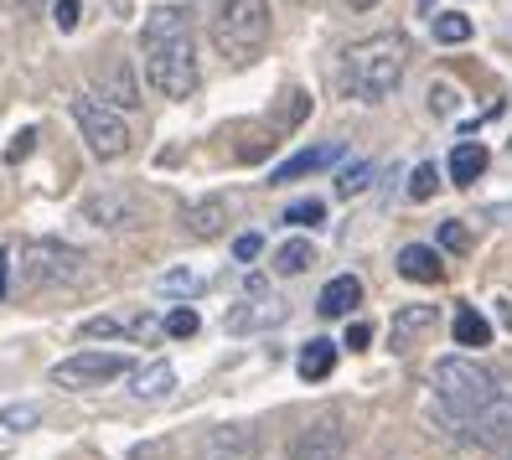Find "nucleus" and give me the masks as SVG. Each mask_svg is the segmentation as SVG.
Wrapping results in <instances>:
<instances>
[{"label": "nucleus", "mask_w": 512, "mask_h": 460, "mask_svg": "<svg viewBox=\"0 0 512 460\" xmlns=\"http://www.w3.org/2000/svg\"><path fill=\"white\" fill-rule=\"evenodd\" d=\"M140 42H145V78H150V88L166 94V99H192L197 83H202L197 42H192V16L182 6L150 11Z\"/></svg>", "instance_id": "1"}, {"label": "nucleus", "mask_w": 512, "mask_h": 460, "mask_svg": "<svg viewBox=\"0 0 512 460\" xmlns=\"http://www.w3.org/2000/svg\"><path fill=\"white\" fill-rule=\"evenodd\" d=\"M404 68H409V42L399 32L363 37L342 52V94L357 104H383L404 83Z\"/></svg>", "instance_id": "2"}, {"label": "nucleus", "mask_w": 512, "mask_h": 460, "mask_svg": "<svg viewBox=\"0 0 512 460\" xmlns=\"http://www.w3.org/2000/svg\"><path fill=\"white\" fill-rule=\"evenodd\" d=\"M497 378L502 373H492V367L476 362V357H440L435 362V398H440L445 419L471 435V424L487 414V404L497 398Z\"/></svg>", "instance_id": "3"}, {"label": "nucleus", "mask_w": 512, "mask_h": 460, "mask_svg": "<svg viewBox=\"0 0 512 460\" xmlns=\"http://www.w3.org/2000/svg\"><path fill=\"white\" fill-rule=\"evenodd\" d=\"M269 42V0H218L213 6V47L233 68H249Z\"/></svg>", "instance_id": "4"}, {"label": "nucleus", "mask_w": 512, "mask_h": 460, "mask_svg": "<svg viewBox=\"0 0 512 460\" xmlns=\"http://www.w3.org/2000/svg\"><path fill=\"white\" fill-rule=\"evenodd\" d=\"M68 114H73V125L83 130L88 150H94L99 161H119L130 150V125H125V114L109 109L99 94H78L68 99Z\"/></svg>", "instance_id": "5"}, {"label": "nucleus", "mask_w": 512, "mask_h": 460, "mask_svg": "<svg viewBox=\"0 0 512 460\" xmlns=\"http://www.w3.org/2000/svg\"><path fill=\"white\" fill-rule=\"evenodd\" d=\"M21 274L32 285H73L83 274V254L68 249V243H52V238L26 243V249H21Z\"/></svg>", "instance_id": "6"}, {"label": "nucleus", "mask_w": 512, "mask_h": 460, "mask_svg": "<svg viewBox=\"0 0 512 460\" xmlns=\"http://www.w3.org/2000/svg\"><path fill=\"white\" fill-rule=\"evenodd\" d=\"M125 357L119 352H78V357H68V362H57L52 367V383L57 388H99V383H109V378H119L125 373Z\"/></svg>", "instance_id": "7"}, {"label": "nucleus", "mask_w": 512, "mask_h": 460, "mask_svg": "<svg viewBox=\"0 0 512 460\" xmlns=\"http://www.w3.org/2000/svg\"><path fill=\"white\" fill-rule=\"evenodd\" d=\"M342 455H347V429L337 414L311 419L285 450V460H342Z\"/></svg>", "instance_id": "8"}, {"label": "nucleus", "mask_w": 512, "mask_h": 460, "mask_svg": "<svg viewBox=\"0 0 512 460\" xmlns=\"http://www.w3.org/2000/svg\"><path fill=\"white\" fill-rule=\"evenodd\" d=\"M471 440L476 445H512V378L507 373L497 378V398L487 404V414L471 424Z\"/></svg>", "instance_id": "9"}, {"label": "nucleus", "mask_w": 512, "mask_h": 460, "mask_svg": "<svg viewBox=\"0 0 512 460\" xmlns=\"http://www.w3.org/2000/svg\"><path fill=\"white\" fill-rule=\"evenodd\" d=\"M83 336H135V342H161L166 321L150 316V311H135V316H99V321L83 326Z\"/></svg>", "instance_id": "10"}, {"label": "nucleus", "mask_w": 512, "mask_h": 460, "mask_svg": "<svg viewBox=\"0 0 512 460\" xmlns=\"http://www.w3.org/2000/svg\"><path fill=\"white\" fill-rule=\"evenodd\" d=\"M331 161H342V140H321L311 150H300V156H290L285 166L269 171V187H285V181H300V176H311V171H326Z\"/></svg>", "instance_id": "11"}, {"label": "nucleus", "mask_w": 512, "mask_h": 460, "mask_svg": "<svg viewBox=\"0 0 512 460\" xmlns=\"http://www.w3.org/2000/svg\"><path fill=\"white\" fill-rule=\"evenodd\" d=\"M290 311H285V300H275V295H259V300H244L238 311H228V331H269V326H280Z\"/></svg>", "instance_id": "12"}, {"label": "nucleus", "mask_w": 512, "mask_h": 460, "mask_svg": "<svg viewBox=\"0 0 512 460\" xmlns=\"http://www.w3.org/2000/svg\"><path fill=\"white\" fill-rule=\"evenodd\" d=\"M357 305H363V280H352V274H337V280L321 290L316 311H321L326 321H337V316H352Z\"/></svg>", "instance_id": "13"}, {"label": "nucleus", "mask_w": 512, "mask_h": 460, "mask_svg": "<svg viewBox=\"0 0 512 460\" xmlns=\"http://www.w3.org/2000/svg\"><path fill=\"white\" fill-rule=\"evenodd\" d=\"M399 274H404V280H414V285H440L445 280V264H440V254L430 249V243H409V249L399 254Z\"/></svg>", "instance_id": "14"}, {"label": "nucleus", "mask_w": 512, "mask_h": 460, "mask_svg": "<svg viewBox=\"0 0 512 460\" xmlns=\"http://www.w3.org/2000/svg\"><path fill=\"white\" fill-rule=\"evenodd\" d=\"M228 228V202L223 197H202L187 207V233L192 238H218Z\"/></svg>", "instance_id": "15"}, {"label": "nucleus", "mask_w": 512, "mask_h": 460, "mask_svg": "<svg viewBox=\"0 0 512 460\" xmlns=\"http://www.w3.org/2000/svg\"><path fill=\"white\" fill-rule=\"evenodd\" d=\"M430 326H435V305H404L394 316V326H388V342H394V352H404L414 336H425Z\"/></svg>", "instance_id": "16"}, {"label": "nucleus", "mask_w": 512, "mask_h": 460, "mask_svg": "<svg viewBox=\"0 0 512 460\" xmlns=\"http://www.w3.org/2000/svg\"><path fill=\"white\" fill-rule=\"evenodd\" d=\"M481 171H487V145L461 140L456 150H450V181H456V187H471Z\"/></svg>", "instance_id": "17"}, {"label": "nucleus", "mask_w": 512, "mask_h": 460, "mask_svg": "<svg viewBox=\"0 0 512 460\" xmlns=\"http://www.w3.org/2000/svg\"><path fill=\"white\" fill-rule=\"evenodd\" d=\"M456 347H492V321L476 305H456Z\"/></svg>", "instance_id": "18"}, {"label": "nucleus", "mask_w": 512, "mask_h": 460, "mask_svg": "<svg viewBox=\"0 0 512 460\" xmlns=\"http://www.w3.org/2000/svg\"><path fill=\"white\" fill-rule=\"evenodd\" d=\"M295 367H300V378H306V383H321V378H331V367H337V347L316 336V342L300 347V362Z\"/></svg>", "instance_id": "19"}, {"label": "nucleus", "mask_w": 512, "mask_h": 460, "mask_svg": "<svg viewBox=\"0 0 512 460\" xmlns=\"http://www.w3.org/2000/svg\"><path fill=\"white\" fill-rule=\"evenodd\" d=\"M83 218H94L99 228H125L135 218V202L130 197H99V202L83 207Z\"/></svg>", "instance_id": "20"}, {"label": "nucleus", "mask_w": 512, "mask_h": 460, "mask_svg": "<svg viewBox=\"0 0 512 460\" xmlns=\"http://www.w3.org/2000/svg\"><path fill=\"white\" fill-rule=\"evenodd\" d=\"M316 264V249H311V238H290L275 249V274H306Z\"/></svg>", "instance_id": "21"}, {"label": "nucleus", "mask_w": 512, "mask_h": 460, "mask_svg": "<svg viewBox=\"0 0 512 460\" xmlns=\"http://www.w3.org/2000/svg\"><path fill=\"white\" fill-rule=\"evenodd\" d=\"M171 388H176V373H171L166 362H156V367H145V373L130 378V393L135 398H166Z\"/></svg>", "instance_id": "22"}, {"label": "nucleus", "mask_w": 512, "mask_h": 460, "mask_svg": "<svg viewBox=\"0 0 512 460\" xmlns=\"http://www.w3.org/2000/svg\"><path fill=\"white\" fill-rule=\"evenodd\" d=\"M430 32H435L440 47H461V42H471V16H461V11L430 16Z\"/></svg>", "instance_id": "23"}, {"label": "nucleus", "mask_w": 512, "mask_h": 460, "mask_svg": "<svg viewBox=\"0 0 512 460\" xmlns=\"http://www.w3.org/2000/svg\"><path fill=\"white\" fill-rule=\"evenodd\" d=\"M368 181H373V161H357L337 176V197H363L368 192Z\"/></svg>", "instance_id": "24"}, {"label": "nucleus", "mask_w": 512, "mask_h": 460, "mask_svg": "<svg viewBox=\"0 0 512 460\" xmlns=\"http://www.w3.org/2000/svg\"><path fill=\"white\" fill-rule=\"evenodd\" d=\"M202 290V274H192V269H171V274H161V295H197Z\"/></svg>", "instance_id": "25"}, {"label": "nucleus", "mask_w": 512, "mask_h": 460, "mask_svg": "<svg viewBox=\"0 0 512 460\" xmlns=\"http://www.w3.org/2000/svg\"><path fill=\"white\" fill-rule=\"evenodd\" d=\"M435 187H440V171H435L430 161H425V166H414V176H409V202H430Z\"/></svg>", "instance_id": "26"}, {"label": "nucleus", "mask_w": 512, "mask_h": 460, "mask_svg": "<svg viewBox=\"0 0 512 460\" xmlns=\"http://www.w3.org/2000/svg\"><path fill=\"white\" fill-rule=\"evenodd\" d=\"M109 109L114 104H125V109H135L140 104V94H135V78L130 73H109V99H104Z\"/></svg>", "instance_id": "27"}, {"label": "nucleus", "mask_w": 512, "mask_h": 460, "mask_svg": "<svg viewBox=\"0 0 512 460\" xmlns=\"http://www.w3.org/2000/svg\"><path fill=\"white\" fill-rule=\"evenodd\" d=\"M326 218V207L311 197V202H295V207H285V223H295V228H316Z\"/></svg>", "instance_id": "28"}, {"label": "nucleus", "mask_w": 512, "mask_h": 460, "mask_svg": "<svg viewBox=\"0 0 512 460\" xmlns=\"http://www.w3.org/2000/svg\"><path fill=\"white\" fill-rule=\"evenodd\" d=\"M197 311H187V305H176V311L166 316V336H197Z\"/></svg>", "instance_id": "29"}, {"label": "nucleus", "mask_w": 512, "mask_h": 460, "mask_svg": "<svg viewBox=\"0 0 512 460\" xmlns=\"http://www.w3.org/2000/svg\"><path fill=\"white\" fill-rule=\"evenodd\" d=\"M440 243H445V249H456V254H466V249H471V233H466V223H456V218L440 223Z\"/></svg>", "instance_id": "30"}, {"label": "nucleus", "mask_w": 512, "mask_h": 460, "mask_svg": "<svg viewBox=\"0 0 512 460\" xmlns=\"http://www.w3.org/2000/svg\"><path fill=\"white\" fill-rule=\"evenodd\" d=\"M78 16H83V6H78V0H57V6H52L57 32H73V26H78Z\"/></svg>", "instance_id": "31"}, {"label": "nucleus", "mask_w": 512, "mask_h": 460, "mask_svg": "<svg viewBox=\"0 0 512 460\" xmlns=\"http://www.w3.org/2000/svg\"><path fill=\"white\" fill-rule=\"evenodd\" d=\"M42 414L32 409V404H21V409H6V414H0V429H32Z\"/></svg>", "instance_id": "32"}, {"label": "nucleus", "mask_w": 512, "mask_h": 460, "mask_svg": "<svg viewBox=\"0 0 512 460\" xmlns=\"http://www.w3.org/2000/svg\"><path fill=\"white\" fill-rule=\"evenodd\" d=\"M430 109H435V114H450V109H456V88L435 83V88H430Z\"/></svg>", "instance_id": "33"}, {"label": "nucleus", "mask_w": 512, "mask_h": 460, "mask_svg": "<svg viewBox=\"0 0 512 460\" xmlns=\"http://www.w3.org/2000/svg\"><path fill=\"white\" fill-rule=\"evenodd\" d=\"M259 249H264V238H259V233H244V238L233 243V254L244 259V264H254V259H259Z\"/></svg>", "instance_id": "34"}, {"label": "nucleus", "mask_w": 512, "mask_h": 460, "mask_svg": "<svg viewBox=\"0 0 512 460\" xmlns=\"http://www.w3.org/2000/svg\"><path fill=\"white\" fill-rule=\"evenodd\" d=\"M368 342H373V326H368V321H352V326H347V347L363 352Z\"/></svg>", "instance_id": "35"}, {"label": "nucleus", "mask_w": 512, "mask_h": 460, "mask_svg": "<svg viewBox=\"0 0 512 460\" xmlns=\"http://www.w3.org/2000/svg\"><path fill=\"white\" fill-rule=\"evenodd\" d=\"M32 140H37V130H21L16 145H11V161H26V156H32Z\"/></svg>", "instance_id": "36"}, {"label": "nucleus", "mask_w": 512, "mask_h": 460, "mask_svg": "<svg viewBox=\"0 0 512 460\" xmlns=\"http://www.w3.org/2000/svg\"><path fill=\"white\" fill-rule=\"evenodd\" d=\"M6 264L11 259H6V249H0V295H6Z\"/></svg>", "instance_id": "37"}, {"label": "nucleus", "mask_w": 512, "mask_h": 460, "mask_svg": "<svg viewBox=\"0 0 512 460\" xmlns=\"http://www.w3.org/2000/svg\"><path fill=\"white\" fill-rule=\"evenodd\" d=\"M347 6H352V11H373V6H378V0H347Z\"/></svg>", "instance_id": "38"}, {"label": "nucleus", "mask_w": 512, "mask_h": 460, "mask_svg": "<svg viewBox=\"0 0 512 460\" xmlns=\"http://www.w3.org/2000/svg\"><path fill=\"white\" fill-rule=\"evenodd\" d=\"M21 6H26V11H37V6H42V0H21Z\"/></svg>", "instance_id": "39"}]
</instances>
